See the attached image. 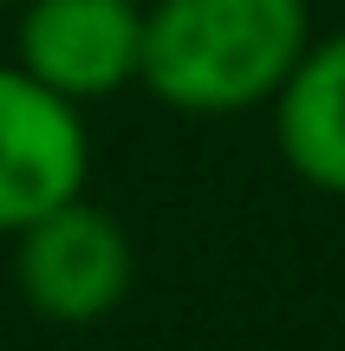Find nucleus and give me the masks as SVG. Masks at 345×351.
<instances>
[{
	"label": "nucleus",
	"mask_w": 345,
	"mask_h": 351,
	"mask_svg": "<svg viewBox=\"0 0 345 351\" xmlns=\"http://www.w3.org/2000/svg\"><path fill=\"white\" fill-rule=\"evenodd\" d=\"M307 46V0H143L137 85L182 117H241L274 104Z\"/></svg>",
	"instance_id": "nucleus-1"
},
{
	"label": "nucleus",
	"mask_w": 345,
	"mask_h": 351,
	"mask_svg": "<svg viewBox=\"0 0 345 351\" xmlns=\"http://www.w3.org/2000/svg\"><path fill=\"white\" fill-rule=\"evenodd\" d=\"M7 241H13V287H20L26 313L46 326H98L124 306L130 280H137L124 221L85 195L46 208Z\"/></svg>",
	"instance_id": "nucleus-2"
},
{
	"label": "nucleus",
	"mask_w": 345,
	"mask_h": 351,
	"mask_svg": "<svg viewBox=\"0 0 345 351\" xmlns=\"http://www.w3.org/2000/svg\"><path fill=\"white\" fill-rule=\"evenodd\" d=\"M13 13V65L65 104L91 111L137 85L143 0H20Z\"/></svg>",
	"instance_id": "nucleus-3"
},
{
	"label": "nucleus",
	"mask_w": 345,
	"mask_h": 351,
	"mask_svg": "<svg viewBox=\"0 0 345 351\" xmlns=\"http://www.w3.org/2000/svg\"><path fill=\"white\" fill-rule=\"evenodd\" d=\"M91 130L85 111L0 59V234H20L46 208L85 195Z\"/></svg>",
	"instance_id": "nucleus-4"
},
{
	"label": "nucleus",
	"mask_w": 345,
	"mask_h": 351,
	"mask_svg": "<svg viewBox=\"0 0 345 351\" xmlns=\"http://www.w3.org/2000/svg\"><path fill=\"white\" fill-rule=\"evenodd\" d=\"M267 111L281 163L320 195H345V33H326L300 52Z\"/></svg>",
	"instance_id": "nucleus-5"
},
{
	"label": "nucleus",
	"mask_w": 345,
	"mask_h": 351,
	"mask_svg": "<svg viewBox=\"0 0 345 351\" xmlns=\"http://www.w3.org/2000/svg\"><path fill=\"white\" fill-rule=\"evenodd\" d=\"M7 7H20V0H0V13H7Z\"/></svg>",
	"instance_id": "nucleus-6"
}]
</instances>
